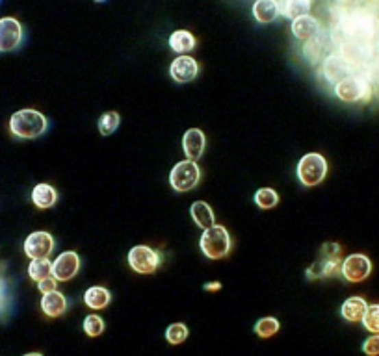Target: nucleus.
<instances>
[{
    "label": "nucleus",
    "mask_w": 379,
    "mask_h": 356,
    "mask_svg": "<svg viewBox=\"0 0 379 356\" xmlns=\"http://www.w3.org/2000/svg\"><path fill=\"white\" fill-rule=\"evenodd\" d=\"M49 130V119L38 110H19L10 119V132L19 140H36Z\"/></svg>",
    "instance_id": "1"
},
{
    "label": "nucleus",
    "mask_w": 379,
    "mask_h": 356,
    "mask_svg": "<svg viewBox=\"0 0 379 356\" xmlns=\"http://www.w3.org/2000/svg\"><path fill=\"white\" fill-rule=\"evenodd\" d=\"M342 266V247L339 243H323L320 249V256L313 266L307 269L308 280L331 279L341 275Z\"/></svg>",
    "instance_id": "2"
},
{
    "label": "nucleus",
    "mask_w": 379,
    "mask_h": 356,
    "mask_svg": "<svg viewBox=\"0 0 379 356\" xmlns=\"http://www.w3.org/2000/svg\"><path fill=\"white\" fill-rule=\"evenodd\" d=\"M199 247L208 260L225 258L232 249L231 234L223 225H214L210 229L203 230L199 238Z\"/></svg>",
    "instance_id": "3"
},
{
    "label": "nucleus",
    "mask_w": 379,
    "mask_h": 356,
    "mask_svg": "<svg viewBox=\"0 0 379 356\" xmlns=\"http://www.w3.org/2000/svg\"><path fill=\"white\" fill-rule=\"evenodd\" d=\"M296 175L305 188H313L323 182V178L328 177V160L318 153L305 154L297 162Z\"/></svg>",
    "instance_id": "4"
},
{
    "label": "nucleus",
    "mask_w": 379,
    "mask_h": 356,
    "mask_svg": "<svg viewBox=\"0 0 379 356\" xmlns=\"http://www.w3.org/2000/svg\"><path fill=\"white\" fill-rule=\"evenodd\" d=\"M334 97L347 104L368 102L372 99V86L365 77H347L334 84Z\"/></svg>",
    "instance_id": "5"
},
{
    "label": "nucleus",
    "mask_w": 379,
    "mask_h": 356,
    "mask_svg": "<svg viewBox=\"0 0 379 356\" xmlns=\"http://www.w3.org/2000/svg\"><path fill=\"white\" fill-rule=\"evenodd\" d=\"M201 180V169L197 162L193 160H182L169 173V186L173 188L177 193H188L193 188H197Z\"/></svg>",
    "instance_id": "6"
},
{
    "label": "nucleus",
    "mask_w": 379,
    "mask_h": 356,
    "mask_svg": "<svg viewBox=\"0 0 379 356\" xmlns=\"http://www.w3.org/2000/svg\"><path fill=\"white\" fill-rule=\"evenodd\" d=\"M162 264V256L149 245H136L129 253V266L132 271L140 275L154 273Z\"/></svg>",
    "instance_id": "7"
},
{
    "label": "nucleus",
    "mask_w": 379,
    "mask_h": 356,
    "mask_svg": "<svg viewBox=\"0 0 379 356\" xmlns=\"http://www.w3.org/2000/svg\"><path fill=\"white\" fill-rule=\"evenodd\" d=\"M370 273H372V260L367 255L355 253V255L346 256L342 260L341 275L346 282L357 284V282L367 280L370 277Z\"/></svg>",
    "instance_id": "8"
},
{
    "label": "nucleus",
    "mask_w": 379,
    "mask_h": 356,
    "mask_svg": "<svg viewBox=\"0 0 379 356\" xmlns=\"http://www.w3.org/2000/svg\"><path fill=\"white\" fill-rule=\"evenodd\" d=\"M56 247V242L52 238L51 232H45V230H38V232H32L25 240V255L30 258V260H38V258H49L52 255V251Z\"/></svg>",
    "instance_id": "9"
},
{
    "label": "nucleus",
    "mask_w": 379,
    "mask_h": 356,
    "mask_svg": "<svg viewBox=\"0 0 379 356\" xmlns=\"http://www.w3.org/2000/svg\"><path fill=\"white\" fill-rule=\"evenodd\" d=\"M25 32L23 25L13 17H2L0 19V52H12L19 49L23 43Z\"/></svg>",
    "instance_id": "10"
},
{
    "label": "nucleus",
    "mask_w": 379,
    "mask_h": 356,
    "mask_svg": "<svg viewBox=\"0 0 379 356\" xmlns=\"http://www.w3.org/2000/svg\"><path fill=\"white\" fill-rule=\"evenodd\" d=\"M80 271V256L75 251H65L52 262V277L58 282H69Z\"/></svg>",
    "instance_id": "11"
},
{
    "label": "nucleus",
    "mask_w": 379,
    "mask_h": 356,
    "mask_svg": "<svg viewBox=\"0 0 379 356\" xmlns=\"http://www.w3.org/2000/svg\"><path fill=\"white\" fill-rule=\"evenodd\" d=\"M199 75V64L192 56H177L169 65V77L173 78L177 84H188L195 80Z\"/></svg>",
    "instance_id": "12"
},
{
    "label": "nucleus",
    "mask_w": 379,
    "mask_h": 356,
    "mask_svg": "<svg viewBox=\"0 0 379 356\" xmlns=\"http://www.w3.org/2000/svg\"><path fill=\"white\" fill-rule=\"evenodd\" d=\"M292 36L303 43H307L310 39H315L320 36L321 32V25L320 21L313 17V15H302V17H297V19L292 21Z\"/></svg>",
    "instance_id": "13"
},
{
    "label": "nucleus",
    "mask_w": 379,
    "mask_h": 356,
    "mask_svg": "<svg viewBox=\"0 0 379 356\" xmlns=\"http://www.w3.org/2000/svg\"><path fill=\"white\" fill-rule=\"evenodd\" d=\"M205 132L199 130V128H190V130H186L184 136H182V151L186 154V160L197 162V160L203 156V153H205Z\"/></svg>",
    "instance_id": "14"
},
{
    "label": "nucleus",
    "mask_w": 379,
    "mask_h": 356,
    "mask_svg": "<svg viewBox=\"0 0 379 356\" xmlns=\"http://www.w3.org/2000/svg\"><path fill=\"white\" fill-rule=\"evenodd\" d=\"M323 75L328 78V82L339 84L344 78L352 77V64L344 56L333 54L323 62Z\"/></svg>",
    "instance_id": "15"
},
{
    "label": "nucleus",
    "mask_w": 379,
    "mask_h": 356,
    "mask_svg": "<svg viewBox=\"0 0 379 356\" xmlns=\"http://www.w3.org/2000/svg\"><path fill=\"white\" fill-rule=\"evenodd\" d=\"M67 299L62 292H51L45 293L41 297V312L45 314L47 318H60L67 312Z\"/></svg>",
    "instance_id": "16"
},
{
    "label": "nucleus",
    "mask_w": 379,
    "mask_h": 356,
    "mask_svg": "<svg viewBox=\"0 0 379 356\" xmlns=\"http://www.w3.org/2000/svg\"><path fill=\"white\" fill-rule=\"evenodd\" d=\"M368 308V303L365 301V297H350L342 303L341 306V316L350 323H360L363 318H365V312Z\"/></svg>",
    "instance_id": "17"
},
{
    "label": "nucleus",
    "mask_w": 379,
    "mask_h": 356,
    "mask_svg": "<svg viewBox=\"0 0 379 356\" xmlns=\"http://www.w3.org/2000/svg\"><path fill=\"white\" fill-rule=\"evenodd\" d=\"M251 12H253V17L260 25H270V23H273L281 15L277 0H255Z\"/></svg>",
    "instance_id": "18"
},
{
    "label": "nucleus",
    "mask_w": 379,
    "mask_h": 356,
    "mask_svg": "<svg viewBox=\"0 0 379 356\" xmlns=\"http://www.w3.org/2000/svg\"><path fill=\"white\" fill-rule=\"evenodd\" d=\"M167 44H169L171 51L182 56V54H188V52H192L195 49L197 39L190 30H175L167 39Z\"/></svg>",
    "instance_id": "19"
},
{
    "label": "nucleus",
    "mask_w": 379,
    "mask_h": 356,
    "mask_svg": "<svg viewBox=\"0 0 379 356\" xmlns=\"http://www.w3.org/2000/svg\"><path fill=\"white\" fill-rule=\"evenodd\" d=\"M112 301V293L104 286H91L84 293V305L88 306L90 310H104Z\"/></svg>",
    "instance_id": "20"
},
{
    "label": "nucleus",
    "mask_w": 379,
    "mask_h": 356,
    "mask_svg": "<svg viewBox=\"0 0 379 356\" xmlns=\"http://www.w3.org/2000/svg\"><path fill=\"white\" fill-rule=\"evenodd\" d=\"M58 203V191L51 184H38L32 190V204L39 210H49Z\"/></svg>",
    "instance_id": "21"
},
{
    "label": "nucleus",
    "mask_w": 379,
    "mask_h": 356,
    "mask_svg": "<svg viewBox=\"0 0 379 356\" xmlns=\"http://www.w3.org/2000/svg\"><path fill=\"white\" fill-rule=\"evenodd\" d=\"M190 216H192L193 222L199 227V229L206 230L216 225V217H214V212L210 208V204L205 203V201H195L190 208Z\"/></svg>",
    "instance_id": "22"
},
{
    "label": "nucleus",
    "mask_w": 379,
    "mask_h": 356,
    "mask_svg": "<svg viewBox=\"0 0 379 356\" xmlns=\"http://www.w3.org/2000/svg\"><path fill=\"white\" fill-rule=\"evenodd\" d=\"M313 6V0H279V12L286 19H297L307 15Z\"/></svg>",
    "instance_id": "23"
},
{
    "label": "nucleus",
    "mask_w": 379,
    "mask_h": 356,
    "mask_svg": "<svg viewBox=\"0 0 379 356\" xmlns=\"http://www.w3.org/2000/svg\"><path fill=\"white\" fill-rule=\"evenodd\" d=\"M253 201H255V204L260 210H271V208H276L277 204H279V193L273 188H260L255 193Z\"/></svg>",
    "instance_id": "24"
},
{
    "label": "nucleus",
    "mask_w": 379,
    "mask_h": 356,
    "mask_svg": "<svg viewBox=\"0 0 379 356\" xmlns=\"http://www.w3.org/2000/svg\"><path fill=\"white\" fill-rule=\"evenodd\" d=\"M28 277L34 280V282H39V280L47 279V277H52V262L49 258H38V260L30 262L28 266Z\"/></svg>",
    "instance_id": "25"
},
{
    "label": "nucleus",
    "mask_w": 379,
    "mask_h": 356,
    "mask_svg": "<svg viewBox=\"0 0 379 356\" xmlns=\"http://www.w3.org/2000/svg\"><path fill=\"white\" fill-rule=\"evenodd\" d=\"M121 125V115L117 112H106L99 119V132L101 136H112Z\"/></svg>",
    "instance_id": "26"
},
{
    "label": "nucleus",
    "mask_w": 379,
    "mask_h": 356,
    "mask_svg": "<svg viewBox=\"0 0 379 356\" xmlns=\"http://www.w3.org/2000/svg\"><path fill=\"white\" fill-rule=\"evenodd\" d=\"M255 334H257L258 338H271L276 336L277 332H279V329H281V325H279V321H277L276 318H262L258 319L257 323H255Z\"/></svg>",
    "instance_id": "27"
},
{
    "label": "nucleus",
    "mask_w": 379,
    "mask_h": 356,
    "mask_svg": "<svg viewBox=\"0 0 379 356\" xmlns=\"http://www.w3.org/2000/svg\"><path fill=\"white\" fill-rule=\"evenodd\" d=\"M190 336V331L184 323H171L166 329V340L167 344L180 345L186 342V338Z\"/></svg>",
    "instance_id": "28"
},
{
    "label": "nucleus",
    "mask_w": 379,
    "mask_h": 356,
    "mask_svg": "<svg viewBox=\"0 0 379 356\" xmlns=\"http://www.w3.org/2000/svg\"><path fill=\"white\" fill-rule=\"evenodd\" d=\"M84 332L88 334L90 338H97L101 336L104 332V319L101 316H97V314H90V316H86L84 319Z\"/></svg>",
    "instance_id": "29"
},
{
    "label": "nucleus",
    "mask_w": 379,
    "mask_h": 356,
    "mask_svg": "<svg viewBox=\"0 0 379 356\" xmlns=\"http://www.w3.org/2000/svg\"><path fill=\"white\" fill-rule=\"evenodd\" d=\"M321 51H323V44H321V41L318 38L310 39V41H307V43L303 44V56H305V60L310 62V64H318V62H320Z\"/></svg>",
    "instance_id": "30"
},
{
    "label": "nucleus",
    "mask_w": 379,
    "mask_h": 356,
    "mask_svg": "<svg viewBox=\"0 0 379 356\" xmlns=\"http://www.w3.org/2000/svg\"><path fill=\"white\" fill-rule=\"evenodd\" d=\"M363 327L372 334H379V305H368L365 318H363Z\"/></svg>",
    "instance_id": "31"
},
{
    "label": "nucleus",
    "mask_w": 379,
    "mask_h": 356,
    "mask_svg": "<svg viewBox=\"0 0 379 356\" xmlns=\"http://www.w3.org/2000/svg\"><path fill=\"white\" fill-rule=\"evenodd\" d=\"M363 353L367 356H379V334H372V336L365 340Z\"/></svg>",
    "instance_id": "32"
},
{
    "label": "nucleus",
    "mask_w": 379,
    "mask_h": 356,
    "mask_svg": "<svg viewBox=\"0 0 379 356\" xmlns=\"http://www.w3.org/2000/svg\"><path fill=\"white\" fill-rule=\"evenodd\" d=\"M38 290L43 293V295H45V293L56 292V290H58V280L54 279V277H47V279L39 280Z\"/></svg>",
    "instance_id": "33"
},
{
    "label": "nucleus",
    "mask_w": 379,
    "mask_h": 356,
    "mask_svg": "<svg viewBox=\"0 0 379 356\" xmlns=\"http://www.w3.org/2000/svg\"><path fill=\"white\" fill-rule=\"evenodd\" d=\"M203 290L205 292H218V290H221V282H208L203 286Z\"/></svg>",
    "instance_id": "34"
},
{
    "label": "nucleus",
    "mask_w": 379,
    "mask_h": 356,
    "mask_svg": "<svg viewBox=\"0 0 379 356\" xmlns=\"http://www.w3.org/2000/svg\"><path fill=\"white\" fill-rule=\"evenodd\" d=\"M339 2H342V4H357L359 0H339Z\"/></svg>",
    "instance_id": "35"
},
{
    "label": "nucleus",
    "mask_w": 379,
    "mask_h": 356,
    "mask_svg": "<svg viewBox=\"0 0 379 356\" xmlns=\"http://www.w3.org/2000/svg\"><path fill=\"white\" fill-rule=\"evenodd\" d=\"M23 356H43L41 353H28V355H23Z\"/></svg>",
    "instance_id": "36"
},
{
    "label": "nucleus",
    "mask_w": 379,
    "mask_h": 356,
    "mask_svg": "<svg viewBox=\"0 0 379 356\" xmlns=\"http://www.w3.org/2000/svg\"><path fill=\"white\" fill-rule=\"evenodd\" d=\"M93 2H97V4H103V2H106V0H93Z\"/></svg>",
    "instance_id": "37"
}]
</instances>
